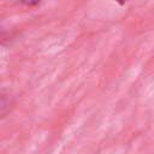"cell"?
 <instances>
[{
    "label": "cell",
    "instance_id": "obj_1",
    "mask_svg": "<svg viewBox=\"0 0 154 154\" xmlns=\"http://www.w3.org/2000/svg\"><path fill=\"white\" fill-rule=\"evenodd\" d=\"M10 108H11V102H10V100L6 99V97L0 99V118L5 117V116L8 113Z\"/></svg>",
    "mask_w": 154,
    "mask_h": 154
}]
</instances>
